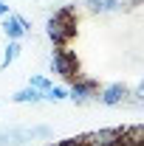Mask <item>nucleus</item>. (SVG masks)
<instances>
[{
  "label": "nucleus",
  "instance_id": "13",
  "mask_svg": "<svg viewBox=\"0 0 144 146\" xmlns=\"http://www.w3.org/2000/svg\"><path fill=\"white\" fill-rule=\"evenodd\" d=\"M6 14H9V6H6V3L0 0V17H6Z\"/></svg>",
  "mask_w": 144,
  "mask_h": 146
},
{
  "label": "nucleus",
  "instance_id": "8",
  "mask_svg": "<svg viewBox=\"0 0 144 146\" xmlns=\"http://www.w3.org/2000/svg\"><path fill=\"white\" fill-rule=\"evenodd\" d=\"M11 101H17V104H37V101H42V93L34 90V87H23V90H17L14 96H11Z\"/></svg>",
  "mask_w": 144,
  "mask_h": 146
},
{
  "label": "nucleus",
  "instance_id": "1",
  "mask_svg": "<svg viewBox=\"0 0 144 146\" xmlns=\"http://www.w3.org/2000/svg\"><path fill=\"white\" fill-rule=\"evenodd\" d=\"M45 31H48V36H51L54 42H65V39H71L73 31H76L73 11H71V9H62V11H57L54 17H48V23H45Z\"/></svg>",
  "mask_w": 144,
  "mask_h": 146
},
{
  "label": "nucleus",
  "instance_id": "12",
  "mask_svg": "<svg viewBox=\"0 0 144 146\" xmlns=\"http://www.w3.org/2000/svg\"><path fill=\"white\" fill-rule=\"evenodd\" d=\"M57 146H82V141H62V143H57Z\"/></svg>",
  "mask_w": 144,
  "mask_h": 146
},
{
  "label": "nucleus",
  "instance_id": "7",
  "mask_svg": "<svg viewBox=\"0 0 144 146\" xmlns=\"http://www.w3.org/2000/svg\"><path fill=\"white\" fill-rule=\"evenodd\" d=\"M90 11H99V14H110V11H119L124 6V0H85Z\"/></svg>",
  "mask_w": 144,
  "mask_h": 146
},
{
  "label": "nucleus",
  "instance_id": "9",
  "mask_svg": "<svg viewBox=\"0 0 144 146\" xmlns=\"http://www.w3.org/2000/svg\"><path fill=\"white\" fill-rule=\"evenodd\" d=\"M17 56H20V45L14 42V39H11V42L6 45V54H3V62H0V68H9V65H11Z\"/></svg>",
  "mask_w": 144,
  "mask_h": 146
},
{
  "label": "nucleus",
  "instance_id": "6",
  "mask_svg": "<svg viewBox=\"0 0 144 146\" xmlns=\"http://www.w3.org/2000/svg\"><path fill=\"white\" fill-rule=\"evenodd\" d=\"M96 84H93V82H79V79H76V82H73L71 84V90H68V98H73V101H76V104H85V101H90V98H96Z\"/></svg>",
  "mask_w": 144,
  "mask_h": 146
},
{
  "label": "nucleus",
  "instance_id": "2",
  "mask_svg": "<svg viewBox=\"0 0 144 146\" xmlns=\"http://www.w3.org/2000/svg\"><path fill=\"white\" fill-rule=\"evenodd\" d=\"M51 70L54 73H59L62 79H73L76 82V59H73V54L71 51H54L51 54Z\"/></svg>",
  "mask_w": 144,
  "mask_h": 146
},
{
  "label": "nucleus",
  "instance_id": "4",
  "mask_svg": "<svg viewBox=\"0 0 144 146\" xmlns=\"http://www.w3.org/2000/svg\"><path fill=\"white\" fill-rule=\"evenodd\" d=\"M28 28H31V25H28V20L20 17V14H6V17H3V31H6L9 39H14V42H17Z\"/></svg>",
  "mask_w": 144,
  "mask_h": 146
},
{
  "label": "nucleus",
  "instance_id": "5",
  "mask_svg": "<svg viewBox=\"0 0 144 146\" xmlns=\"http://www.w3.org/2000/svg\"><path fill=\"white\" fill-rule=\"evenodd\" d=\"M96 98H99L105 107H116V104L127 101V87L124 84H108V87H102V90L96 93Z\"/></svg>",
  "mask_w": 144,
  "mask_h": 146
},
{
  "label": "nucleus",
  "instance_id": "11",
  "mask_svg": "<svg viewBox=\"0 0 144 146\" xmlns=\"http://www.w3.org/2000/svg\"><path fill=\"white\" fill-rule=\"evenodd\" d=\"M28 87H34V90H40V93H45L48 87H51V82H48L45 76H31V79H28Z\"/></svg>",
  "mask_w": 144,
  "mask_h": 146
},
{
  "label": "nucleus",
  "instance_id": "10",
  "mask_svg": "<svg viewBox=\"0 0 144 146\" xmlns=\"http://www.w3.org/2000/svg\"><path fill=\"white\" fill-rule=\"evenodd\" d=\"M42 98H48V101H62V98H68V90H65V87H54V84H51L48 90L42 93Z\"/></svg>",
  "mask_w": 144,
  "mask_h": 146
},
{
  "label": "nucleus",
  "instance_id": "3",
  "mask_svg": "<svg viewBox=\"0 0 144 146\" xmlns=\"http://www.w3.org/2000/svg\"><path fill=\"white\" fill-rule=\"evenodd\" d=\"M82 146H122V129H96L82 138Z\"/></svg>",
  "mask_w": 144,
  "mask_h": 146
}]
</instances>
